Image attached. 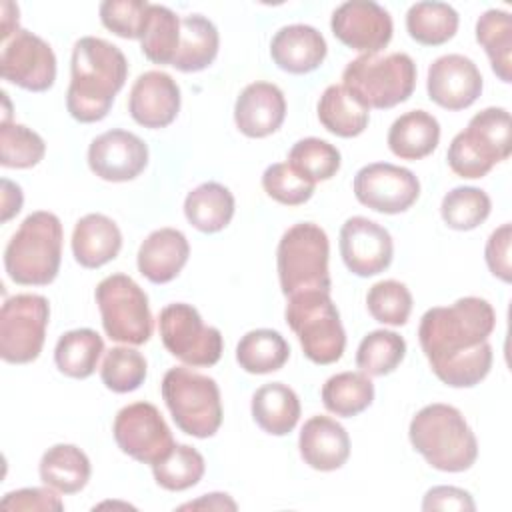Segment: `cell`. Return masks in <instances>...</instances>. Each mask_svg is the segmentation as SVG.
<instances>
[{
  "label": "cell",
  "instance_id": "f5cc1de1",
  "mask_svg": "<svg viewBox=\"0 0 512 512\" xmlns=\"http://www.w3.org/2000/svg\"><path fill=\"white\" fill-rule=\"evenodd\" d=\"M18 6L12 2H2V42L18 32Z\"/></svg>",
  "mask_w": 512,
  "mask_h": 512
},
{
  "label": "cell",
  "instance_id": "b9f144b4",
  "mask_svg": "<svg viewBox=\"0 0 512 512\" xmlns=\"http://www.w3.org/2000/svg\"><path fill=\"white\" fill-rule=\"evenodd\" d=\"M46 154V144L38 132L24 124L2 122L0 164L4 168H32Z\"/></svg>",
  "mask_w": 512,
  "mask_h": 512
},
{
  "label": "cell",
  "instance_id": "7a4b0ae2",
  "mask_svg": "<svg viewBox=\"0 0 512 512\" xmlns=\"http://www.w3.org/2000/svg\"><path fill=\"white\" fill-rule=\"evenodd\" d=\"M128 76L122 50L102 38L84 36L72 48L66 110L82 124L108 116Z\"/></svg>",
  "mask_w": 512,
  "mask_h": 512
},
{
  "label": "cell",
  "instance_id": "cb8c5ba5",
  "mask_svg": "<svg viewBox=\"0 0 512 512\" xmlns=\"http://www.w3.org/2000/svg\"><path fill=\"white\" fill-rule=\"evenodd\" d=\"M190 256L186 236L176 228H158L138 248V270L152 284L174 280Z\"/></svg>",
  "mask_w": 512,
  "mask_h": 512
},
{
  "label": "cell",
  "instance_id": "44dd1931",
  "mask_svg": "<svg viewBox=\"0 0 512 512\" xmlns=\"http://www.w3.org/2000/svg\"><path fill=\"white\" fill-rule=\"evenodd\" d=\"M286 118V98L272 82L248 84L234 104V122L248 138L274 134Z\"/></svg>",
  "mask_w": 512,
  "mask_h": 512
},
{
  "label": "cell",
  "instance_id": "8992f818",
  "mask_svg": "<svg viewBox=\"0 0 512 512\" xmlns=\"http://www.w3.org/2000/svg\"><path fill=\"white\" fill-rule=\"evenodd\" d=\"M330 242L326 232L314 222H298L290 226L276 250L278 280L284 296L308 290L330 292L332 280L328 272Z\"/></svg>",
  "mask_w": 512,
  "mask_h": 512
},
{
  "label": "cell",
  "instance_id": "d590c367",
  "mask_svg": "<svg viewBox=\"0 0 512 512\" xmlns=\"http://www.w3.org/2000/svg\"><path fill=\"white\" fill-rule=\"evenodd\" d=\"M476 40L502 82L512 80V18L504 10H486L476 22Z\"/></svg>",
  "mask_w": 512,
  "mask_h": 512
},
{
  "label": "cell",
  "instance_id": "6da1fadb",
  "mask_svg": "<svg viewBox=\"0 0 512 512\" xmlns=\"http://www.w3.org/2000/svg\"><path fill=\"white\" fill-rule=\"evenodd\" d=\"M494 326L492 304L478 296H464L450 306L426 310L418 326V340L438 380L452 388L480 384L492 368L488 336Z\"/></svg>",
  "mask_w": 512,
  "mask_h": 512
},
{
  "label": "cell",
  "instance_id": "484cf974",
  "mask_svg": "<svg viewBox=\"0 0 512 512\" xmlns=\"http://www.w3.org/2000/svg\"><path fill=\"white\" fill-rule=\"evenodd\" d=\"M440 124L426 110H410L398 116L388 130V148L402 160H420L436 150Z\"/></svg>",
  "mask_w": 512,
  "mask_h": 512
},
{
  "label": "cell",
  "instance_id": "bcb514c9",
  "mask_svg": "<svg viewBox=\"0 0 512 512\" xmlns=\"http://www.w3.org/2000/svg\"><path fill=\"white\" fill-rule=\"evenodd\" d=\"M148 6L146 0H104L100 4V20L116 36L140 40Z\"/></svg>",
  "mask_w": 512,
  "mask_h": 512
},
{
  "label": "cell",
  "instance_id": "7402d4cb",
  "mask_svg": "<svg viewBox=\"0 0 512 512\" xmlns=\"http://www.w3.org/2000/svg\"><path fill=\"white\" fill-rule=\"evenodd\" d=\"M302 460L320 472H332L346 464L350 438L342 424L330 416H312L304 422L298 438Z\"/></svg>",
  "mask_w": 512,
  "mask_h": 512
},
{
  "label": "cell",
  "instance_id": "e0dca14e",
  "mask_svg": "<svg viewBox=\"0 0 512 512\" xmlns=\"http://www.w3.org/2000/svg\"><path fill=\"white\" fill-rule=\"evenodd\" d=\"M340 256L352 274L362 278L376 276L392 262V236L378 222L352 216L340 228Z\"/></svg>",
  "mask_w": 512,
  "mask_h": 512
},
{
  "label": "cell",
  "instance_id": "d6a6232c",
  "mask_svg": "<svg viewBox=\"0 0 512 512\" xmlns=\"http://www.w3.org/2000/svg\"><path fill=\"white\" fill-rule=\"evenodd\" d=\"M290 356L284 336L272 328L246 332L236 346V362L250 374H270L280 370Z\"/></svg>",
  "mask_w": 512,
  "mask_h": 512
},
{
  "label": "cell",
  "instance_id": "ab89813d",
  "mask_svg": "<svg viewBox=\"0 0 512 512\" xmlns=\"http://www.w3.org/2000/svg\"><path fill=\"white\" fill-rule=\"evenodd\" d=\"M492 210L490 196L476 186L452 188L440 204L442 220L452 230H474L480 226Z\"/></svg>",
  "mask_w": 512,
  "mask_h": 512
},
{
  "label": "cell",
  "instance_id": "ac0fdd59",
  "mask_svg": "<svg viewBox=\"0 0 512 512\" xmlns=\"http://www.w3.org/2000/svg\"><path fill=\"white\" fill-rule=\"evenodd\" d=\"M148 164L146 142L128 130H108L88 146L90 170L106 182H128L144 172Z\"/></svg>",
  "mask_w": 512,
  "mask_h": 512
},
{
  "label": "cell",
  "instance_id": "836d02e7",
  "mask_svg": "<svg viewBox=\"0 0 512 512\" xmlns=\"http://www.w3.org/2000/svg\"><path fill=\"white\" fill-rule=\"evenodd\" d=\"M458 12L446 2H416L406 12V30L422 46H440L454 38Z\"/></svg>",
  "mask_w": 512,
  "mask_h": 512
},
{
  "label": "cell",
  "instance_id": "1f68e13d",
  "mask_svg": "<svg viewBox=\"0 0 512 512\" xmlns=\"http://www.w3.org/2000/svg\"><path fill=\"white\" fill-rule=\"evenodd\" d=\"M104 352L102 336L92 328H76L64 332L54 348L56 368L68 376L84 380L94 374Z\"/></svg>",
  "mask_w": 512,
  "mask_h": 512
},
{
  "label": "cell",
  "instance_id": "681fc988",
  "mask_svg": "<svg viewBox=\"0 0 512 512\" xmlns=\"http://www.w3.org/2000/svg\"><path fill=\"white\" fill-rule=\"evenodd\" d=\"M422 510H458V512H472L476 504L470 492L458 486H434L426 492L422 500Z\"/></svg>",
  "mask_w": 512,
  "mask_h": 512
},
{
  "label": "cell",
  "instance_id": "9c48e42d",
  "mask_svg": "<svg viewBox=\"0 0 512 512\" xmlns=\"http://www.w3.org/2000/svg\"><path fill=\"white\" fill-rule=\"evenodd\" d=\"M162 398L176 426L194 438H210L222 424L218 384L186 366L170 368L162 378Z\"/></svg>",
  "mask_w": 512,
  "mask_h": 512
},
{
  "label": "cell",
  "instance_id": "d6986e66",
  "mask_svg": "<svg viewBox=\"0 0 512 512\" xmlns=\"http://www.w3.org/2000/svg\"><path fill=\"white\" fill-rule=\"evenodd\" d=\"M428 98L446 110H464L472 106L482 92V74L478 66L462 54H444L428 68Z\"/></svg>",
  "mask_w": 512,
  "mask_h": 512
},
{
  "label": "cell",
  "instance_id": "603a6c76",
  "mask_svg": "<svg viewBox=\"0 0 512 512\" xmlns=\"http://www.w3.org/2000/svg\"><path fill=\"white\" fill-rule=\"evenodd\" d=\"M326 52L328 46L324 36L308 24L282 26L270 42L274 64L290 74H308L316 70L324 62Z\"/></svg>",
  "mask_w": 512,
  "mask_h": 512
},
{
  "label": "cell",
  "instance_id": "7c38bea8",
  "mask_svg": "<svg viewBox=\"0 0 512 512\" xmlns=\"http://www.w3.org/2000/svg\"><path fill=\"white\" fill-rule=\"evenodd\" d=\"M158 330L164 348L188 366H214L224 348L218 328L206 326L198 310L184 302L160 310Z\"/></svg>",
  "mask_w": 512,
  "mask_h": 512
},
{
  "label": "cell",
  "instance_id": "f6af8a7d",
  "mask_svg": "<svg viewBox=\"0 0 512 512\" xmlns=\"http://www.w3.org/2000/svg\"><path fill=\"white\" fill-rule=\"evenodd\" d=\"M262 188L284 206H300L312 198L316 184L302 178L288 162H276L264 170Z\"/></svg>",
  "mask_w": 512,
  "mask_h": 512
},
{
  "label": "cell",
  "instance_id": "ffe728a7",
  "mask_svg": "<svg viewBox=\"0 0 512 512\" xmlns=\"http://www.w3.org/2000/svg\"><path fill=\"white\" fill-rule=\"evenodd\" d=\"M180 110V88L176 80L162 70L140 74L128 96V112L144 128H164L172 124Z\"/></svg>",
  "mask_w": 512,
  "mask_h": 512
},
{
  "label": "cell",
  "instance_id": "d4e9b609",
  "mask_svg": "<svg viewBox=\"0 0 512 512\" xmlns=\"http://www.w3.org/2000/svg\"><path fill=\"white\" fill-rule=\"evenodd\" d=\"M122 248V232L104 214L82 216L72 232L74 260L84 268H100L114 260Z\"/></svg>",
  "mask_w": 512,
  "mask_h": 512
},
{
  "label": "cell",
  "instance_id": "277c9868",
  "mask_svg": "<svg viewBox=\"0 0 512 512\" xmlns=\"http://www.w3.org/2000/svg\"><path fill=\"white\" fill-rule=\"evenodd\" d=\"M62 222L56 214L38 210L28 214L4 250V268L12 282L46 286L60 270Z\"/></svg>",
  "mask_w": 512,
  "mask_h": 512
},
{
  "label": "cell",
  "instance_id": "f546056e",
  "mask_svg": "<svg viewBox=\"0 0 512 512\" xmlns=\"http://www.w3.org/2000/svg\"><path fill=\"white\" fill-rule=\"evenodd\" d=\"M220 46L216 26L202 14L180 18V42L172 66L180 72H200L208 68Z\"/></svg>",
  "mask_w": 512,
  "mask_h": 512
},
{
  "label": "cell",
  "instance_id": "e575fe53",
  "mask_svg": "<svg viewBox=\"0 0 512 512\" xmlns=\"http://www.w3.org/2000/svg\"><path fill=\"white\" fill-rule=\"evenodd\" d=\"M180 42V18L166 6L150 4L140 34L142 54L160 66H172Z\"/></svg>",
  "mask_w": 512,
  "mask_h": 512
},
{
  "label": "cell",
  "instance_id": "4dcf8cb0",
  "mask_svg": "<svg viewBox=\"0 0 512 512\" xmlns=\"http://www.w3.org/2000/svg\"><path fill=\"white\" fill-rule=\"evenodd\" d=\"M184 214L196 230L204 234L220 232L234 216V196L218 182H204L188 192Z\"/></svg>",
  "mask_w": 512,
  "mask_h": 512
},
{
  "label": "cell",
  "instance_id": "9a60e30c",
  "mask_svg": "<svg viewBox=\"0 0 512 512\" xmlns=\"http://www.w3.org/2000/svg\"><path fill=\"white\" fill-rule=\"evenodd\" d=\"M0 70L10 84L30 92H44L56 80V56L46 40L20 28L2 42Z\"/></svg>",
  "mask_w": 512,
  "mask_h": 512
},
{
  "label": "cell",
  "instance_id": "74e56055",
  "mask_svg": "<svg viewBox=\"0 0 512 512\" xmlns=\"http://www.w3.org/2000/svg\"><path fill=\"white\" fill-rule=\"evenodd\" d=\"M406 356V340L392 330H372L356 350V366L366 376L394 372Z\"/></svg>",
  "mask_w": 512,
  "mask_h": 512
},
{
  "label": "cell",
  "instance_id": "3957f363",
  "mask_svg": "<svg viewBox=\"0 0 512 512\" xmlns=\"http://www.w3.org/2000/svg\"><path fill=\"white\" fill-rule=\"evenodd\" d=\"M410 444L442 472H464L478 458V440L462 412L450 404H428L416 412L408 428Z\"/></svg>",
  "mask_w": 512,
  "mask_h": 512
},
{
  "label": "cell",
  "instance_id": "816d5d0a",
  "mask_svg": "<svg viewBox=\"0 0 512 512\" xmlns=\"http://www.w3.org/2000/svg\"><path fill=\"white\" fill-rule=\"evenodd\" d=\"M22 190L18 184L2 178V222H8L22 208Z\"/></svg>",
  "mask_w": 512,
  "mask_h": 512
},
{
  "label": "cell",
  "instance_id": "7bdbcfd3",
  "mask_svg": "<svg viewBox=\"0 0 512 512\" xmlns=\"http://www.w3.org/2000/svg\"><path fill=\"white\" fill-rule=\"evenodd\" d=\"M100 378L116 394L134 392L146 380V358L134 348L114 346L104 356Z\"/></svg>",
  "mask_w": 512,
  "mask_h": 512
},
{
  "label": "cell",
  "instance_id": "4fadbf2b",
  "mask_svg": "<svg viewBox=\"0 0 512 512\" xmlns=\"http://www.w3.org/2000/svg\"><path fill=\"white\" fill-rule=\"evenodd\" d=\"M112 432L124 454L150 466L168 456L176 444L160 410L150 402H132L118 410Z\"/></svg>",
  "mask_w": 512,
  "mask_h": 512
},
{
  "label": "cell",
  "instance_id": "ee69618b",
  "mask_svg": "<svg viewBox=\"0 0 512 512\" xmlns=\"http://www.w3.org/2000/svg\"><path fill=\"white\" fill-rule=\"evenodd\" d=\"M366 306L374 320L388 326H404L412 312V294L398 280H380L368 290Z\"/></svg>",
  "mask_w": 512,
  "mask_h": 512
},
{
  "label": "cell",
  "instance_id": "4316f807",
  "mask_svg": "<svg viewBox=\"0 0 512 512\" xmlns=\"http://www.w3.org/2000/svg\"><path fill=\"white\" fill-rule=\"evenodd\" d=\"M250 408L254 422L272 436H286L300 420L298 394L282 382L260 386L252 396Z\"/></svg>",
  "mask_w": 512,
  "mask_h": 512
},
{
  "label": "cell",
  "instance_id": "8d00e7d4",
  "mask_svg": "<svg viewBox=\"0 0 512 512\" xmlns=\"http://www.w3.org/2000/svg\"><path fill=\"white\" fill-rule=\"evenodd\" d=\"M374 400V384L364 372H340L322 386V402L328 412L352 418L364 412Z\"/></svg>",
  "mask_w": 512,
  "mask_h": 512
},
{
  "label": "cell",
  "instance_id": "60d3db41",
  "mask_svg": "<svg viewBox=\"0 0 512 512\" xmlns=\"http://www.w3.org/2000/svg\"><path fill=\"white\" fill-rule=\"evenodd\" d=\"M340 152L326 140L302 138L288 152V164L310 182H324L340 170Z\"/></svg>",
  "mask_w": 512,
  "mask_h": 512
},
{
  "label": "cell",
  "instance_id": "52a82bcc",
  "mask_svg": "<svg viewBox=\"0 0 512 512\" xmlns=\"http://www.w3.org/2000/svg\"><path fill=\"white\" fill-rule=\"evenodd\" d=\"M284 316L310 362L326 366L342 358L346 332L330 292L308 290L288 296Z\"/></svg>",
  "mask_w": 512,
  "mask_h": 512
},
{
  "label": "cell",
  "instance_id": "c3c4849f",
  "mask_svg": "<svg viewBox=\"0 0 512 512\" xmlns=\"http://www.w3.org/2000/svg\"><path fill=\"white\" fill-rule=\"evenodd\" d=\"M0 506L4 510H64V502L52 492V488H20L14 492L4 494Z\"/></svg>",
  "mask_w": 512,
  "mask_h": 512
},
{
  "label": "cell",
  "instance_id": "5bb4252c",
  "mask_svg": "<svg viewBox=\"0 0 512 512\" xmlns=\"http://www.w3.org/2000/svg\"><path fill=\"white\" fill-rule=\"evenodd\" d=\"M354 196L370 210L400 214L418 200L420 182L408 168L390 162H372L356 172Z\"/></svg>",
  "mask_w": 512,
  "mask_h": 512
},
{
  "label": "cell",
  "instance_id": "f907efd6",
  "mask_svg": "<svg viewBox=\"0 0 512 512\" xmlns=\"http://www.w3.org/2000/svg\"><path fill=\"white\" fill-rule=\"evenodd\" d=\"M236 508H238L236 502L228 494H222V492L204 494L202 498L180 506V510H236Z\"/></svg>",
  "mask_w": 512,
  "mask_h": 512
},
{
  "label": "cell",
  "instance_id": "ba28073f",
  "mask_svg": "<svg viewBox=\"0 0 512 512\" xmlns=\"http://www.w3.org/2000/svg\"><path fill=\"white\" fill-rule=\"evenodd\" d=\"M510 150V112L490 106L474 114L466 130L452 138L446 158L460 178H482L494 164L506 160Z\"/></svg>",
  "mask_w": 512,
  "mask_h": 512
},
{
  "label": "cell",
  "instance_id": "8fae6325",
  "mask_svg": "<svg viewBox=\"0 0 512 512\" xmlns=\"http://www.w3.org/2000/svg\"><path fill=\"white\" fill-rule=\"evenodd\" d=\"M50 304L40 294H16L0 310V356L8 364L34 362L44 346Z\"/></svg>",
  "mask_w": 512,
  "mask_h": 512
},
{
  "label": "cell",
  "instance_id": "f35d334b",
  "mask_svg": "<svg viewBox=\"0 0 512 512\" xmlns=\"http://www.w3.org/2000/svg\"><path fill=\"white\" fill-rule=\"evenodd\" d=\"M204 470V456L188 444H174L168 456L152 464L156 484L170 492H182L196 486L202 480Z\"/></svg>",
  "mask_w": 512,
  "mask_h": 512
},
{
  "label": "cell",
  "instance_id": "2e32d148",
  "mask_svg": "<svg viewBox=\"0 0 512 512\" xmlns=\"http://www.w3.org/2000/svg\"><path fill=\"white\" fill-rule=\"evenodd\" d=\"M332 34L348 48L378 54L392 40L390 14L372 0H350L332 12Z\"/></svg>",
  "mask_w": 512,
  "mask_h": 512
},
{
  "label": "cell",
  "instance_id": "83f0119b",
  "mask_svg": "<svg viewBox=\"0 0 512 512\" xmlns=\"http://www.w3.org/2000/svg\"><path fill=\"white\" fill-rule=\"evenodd\" d=\"M318 120L334 136H360L370 120V108L364 106L342 84L328 86L318 100Z\"/></svg>",
  "mask_w": 512,
  "mask_h": 512
},
{
  "label": "cell",
  "instance_id": "30bf717a",
  "mask_svg": "<svg viewBox=\"0 0 512 512\" xmlns=\"http://www.w3.org/2000/svg\"><path fill=\"white\" fill-rule=\"evenodd\" d=\"M96 304L110 340L140 346L152 336V314L146 292L126 274H110L96 286Z\"/></svg>",
  "mask_w": 512,
  "mask_h": 512
},
{
  "label": "cell",
  "instance_id": "7dc6e473",
  "mask_svg": "<svg viewBox=\"0 0 512 512\" xmlns=\"http://www.w3.org/2000/svg\"><path fill=\"white\" fill-rule=\"evenodd\" d=\"M510 242H512V226H510V222H506L490 234L486 248H484V258H486L488 270L502 282L512 280Z\"/></svg>",
  "mask_w": 512,
  "mask_h": 512
},
{
  "label": "cell",
  "instance_id": "5b68a950",
  "mask_svg": "<svg viewBox=\"0 0 512 512\" xmlns=\"http://www.w3.org/2000/svg\"><path fill=\"white\" fill-rule=\"evenodd\" d=\"M342 86L368 108H394L412 96L416 64L404 52L362 54L344 68Z\"/></svg>",
  "mask_w": 512,
  "mask_h": 512
},
{
  "label": "cell",
  "instance_id": "f1b7e54d",
  "mask_svg": "<svg viewBox=\"0 0 512 512\" xmlns=\"http://www.w3.org/2000/svg\"><path fill=\"white\" fill-rule=\"evenodd\" d=\"M40 480L60 492L76 494L90 480V460L74 444H54L50 446L40 460Z\"/></svg>",
  "mask_w": 512,
  "mask_h": 512
}]
</instances>
